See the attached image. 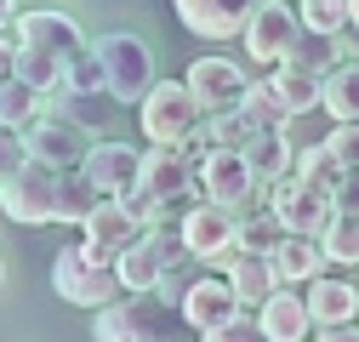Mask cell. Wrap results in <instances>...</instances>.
<instances>
[{
	"label": "cell",
	"instance_id": "obj_1",
	"mask_svg": "<svg viewBox=\"0 0 359 342\" xmlns=\"http://www.w3.org/2000/svg\"><path fill=\"white\" fill-rule=\"evenodd\" d=\"M12 34H18V80H23V86H34L40 97L63 92L69 63H74L86 46H92V40H86V29H80L69 12H52V6L23 12Z\"/></svg>",
	"mask_w": 359,
	"mask_h": 342
},
{
	"label": "cell",
	"instance_id": "obj_2",
	"mask_svg": "<svg viewBox=\"0 0 359 342\" xmlns=\"http://www.w3.org/2000/svg\"><path fill=\"white\" fill-rule=\"evenodd\" d=\"M92 52H97V63H103V74H109V97L143 109L149 92L160 86V74H154V52L143 46L137 34H126V29L97 34V40H92Z\"/></svg>",
	"mask_w": 359,
	"mask_h": 342
},
{
	"label": "cell",
	"instance_id": "obj_3",
	"mask_svg": "<svg viewBox=\"0 0 359 342\" xmlns=\"http://www.w3.org/2000/svg\"><path fill=\"white\" fill-rule=\"evenodd\" d=\"M205 132V109L189 97L183 80H160L143 103V137L149 149H189Z\"/></svg>",
	"mask_w": 359,
	"mask_h": 342
},
{
	"label": "cell",
	"instance_id": "obj_4",
	"mask_svg": "<svg viewBox=\"0 0 359 342\" xmlns=\"http://www.w3.org/2000/svg\"><path fill=\"white\" fill-rule=\"evenodd\" d=\"M177 234H183L189 256H194L200 268H211L217 280L240 263V245H234L240 240V217H234V211H222V205H205V200L189 205L183 223H177Z\"/></svg>",
	"mask_w": 359,
	"mask_h": 342
},
{
	"label": "cell",
	"instance_id": "obj_5",
	"mask_svg": "<svg viewBox=\"0 0 359 342\" xmlns=\"http://www.w3.org/2000/svg\"><path fill=\"white\" fill-rule=\"evenodd\" d=\"M52 291L63 296V303H74V308H92V314L114 308L120 296H126L120 274L103 268V263H92V256H86V245H69V251L52 256Z\"/></svg>",
	"mask_w": 359,
	"mask_h": 342
},
{
	"label": "cell",
	"instance_id": "obj_6",
	"mask_svg": "<svg viewBox=\"0 0 359 342\" xmlns=\"http://www.w3.org/2000/svg\"><path fill=\"white\" fill-rule=\"evenodd\" d=\"M177 263H189L183 234H177V228H149V234L114 263V274H120L126 296H154L160 280H165V268H177Z\"/></svg>",
	"mask_w": 359,
	"mask_h": 342
},
{
	"label": "cell",
	"instance_id": "obj_7",
	"mask_svg": "<svg viewBox=\"0 0 359 342\" xmlns=\"http://www.w3.org/2000/svg\"><path fill=\"white\" fill-rule=\"evenodd\" d=\"M262 200H268V211L280 217V228H285L291 240H320V234L331 228V217H337V200L320 194V189H308L297 171L280 177V183H268Z\"/></svg>",
	"mask_w": 359,
	"mask_h": 342
},
{
	"label": "cell",
	"instance_id": "obj_8",
	"mask_svg": "<svg viewBox=\"0 0 359 342\" xmlns=\"http://www.w3.org/2000/svg\"><path fill=\"white\" fill-rule=\"evenodd\" d=\"M240 40H245L251 63L285 69V57L302 40V18H297V6H285V0H257V6H245V34Z\"/></svg>",
	"mask_w": 359,
	"mask_h": 342
},
{
	"label": "cell",
	"instance_id": "obj_9",
	"mask_svg": "<svg viewBox=\"0 0 359 342\" xmlns=\"http://www.w3.org/2000/svg\"><path fill=\"white\" fill-rule=\"evenodd\" d=\"M57 189H63L57 171H46V165H23V171H12V177L0 183V211H6L12 223H23V228L57 223Z\"/></svg>",
	"mask_w": 359,
	"mask_h": 342
},
{
	"label": "cell",
	"instance_id": "obj_10",
	"mask_svg": "<svg viewBox=\"0 0 359 342\" xmlns=\"http://www.w3.org/2000/svg\"><path fill=\"white\" fill-rule=\"evenodd\" d=\"M92 342H171V308L160 296H131L92 320Z\"/></svg>",
	"mask_w": 359,
	"mask_h": 342
},
{
	"label": "cell",
	"instance_id": "obj_11",
	"mask_svg": "<svg viewBox=\"0 0 359 342\" xmlns=\"http://www.w3.org/2000/svg\"><path fill=\"white\" fill-rule=\"evenodd\" d=\"M189 80V97L205 109V120L211 114H234L240 103H245V92H251V74L234 63V57H194L189 69H183Z\"/></svg>",
	"mask_w": 359,
	"mask_h": 342
},
{
	"label": "cell",
	"instance_id": "obj_12",
	"mask_svg": "<svg viewBox=\"0 0 359 342\" xmlns=\"http://www.w3.org/2000/svg\"><path fill=\"white\" fill-rule=\"evenodd\" d=\"M23 149H29V165H46V171H57V177L80 171V165H86V154H92V143H86L80 125L52 120V114H40L29 132H23Z\"/></svg>",
	"mask_w": 359,
	"mask_h": 342
},
{
	"label": "cell",
	"instance_id": "obj_13",
	"mask_svg": "<svg viewBox=\"0 0 359 342\" xmlns=\"http://www.w3.org/2000/svg\"><path fill=\"white\" fill-rule=\"evenodd\" d=\"M257 194H262V183H257V171H251L245 154H205L200 160V200L205 205H222V211L240 217Z\"/></svg>",
	"mask_w": 359,
	"mask_h": 342
},
{
	"label": "cell",
	"instance_id": "obj_14",
	"mask_svg": "<svg viewBox=\"0 0 359 342\" xmlns=\"http://www.w3.org/2000/svg\"><path fill=\"white\" fill-rule=\"evenodd\" d=\"M86 183H92L103 200H131L143 189V149H131V143H92V154H86Z\"/></svg>",
	"mask_w": 359,
	"mask_h": 342
},
{
	"label": "cell",
	"instance_id": "obj_15",
	"mask_svg": "<svg viewBox=\"0 0 359 342\" xmlns=\"http://www.w3.org/2000/svg\"><path fill=\"white\" fill-rule=\"evenodd\" d=\"M143 194H154L165 211L171 205H200V165L183 149H143Z\"/></svg>",
	"mask_w": 359,
	"mask_h": 342
},
{
	"label": "cell",
	"instance_id": "obj_16",
	"mask_svg": "<svg viewBox=\"0 0 359 342\" xmlns=\"http://www.w3.org/2000/svg\"><path fill=\"white\" fill-rule=\"evenodd\" d=\"M143 234H149V228H143L137 217H131L126 205H114V200H103V205H97V217L86 223V240H80V245H86V256H92V263H103V268H114V263H120V256H126L131 245H137Z\"/></svg>",
	"mask_w": 359,
	"mask_h": 342
},
{
	"label": "cell",
	"instance_id": "obj_17",
	"mask_svg": "<svg viewBox=\"0 0 359 342\" xmlns=\"http://www.w3.org/2000/svg\"><path fill=\"white\" fill-rule=\"evenodd\" d=\"M183 314V325L189 331H200V336H211V331H222V325H234L245 308L234 303V291H229V280H217V274H205L194 291H189V303L177 308Z\"/></svg>",
	"mask_w": 359,
	"mask_h": 342
},
{
	"label": "cell",
	"instance_id": "obj_18",
	"mask_svg": "<svg viewBox=\"0 0 359 342\" xmlns=\"http://www.w3.org/2000/svg\"><path fill=\"white\" fill-rule=\"evenodd\" d=\"M257 331H262V342H308V331H313L308 296L302 291H274L268 308L257 314Z\"/></svg>",
	"mask_w": 359,
	"mask_h": 342
},
{
	"label": "cell",
	"instance_id": "obj_19",
	"mask_svg": "<svg viewBox=\"0 0 359 342\" xmlns=\"http://www.w3.org/2000/svg\"><path fill=\"white\" fill-rule=\"evenodd\" d=\"M302 296H308L313 331H342V325H359V291H353L348 280H313Z\"/></svg>",
	"mask_w": 359,
	"mask_h": 342
},
{
	"label": "cell",
	"instance_id": "obj_20",
	"mask_svg": "<svg viewBox=\"0 0 359 342\" xmlns=\"http://www.w3.org/2000/svg\"><path fill=\"white\" fill-rule=\"evenodd\" d=\"M177 23L200 40H234L245 34V6H222V0H177Z\"/></svg>",
	"mask_w": 359,
	"mask_h": 342
},
{
	"label": "cell",
	"instance_id": "obj_21",
	"mask_svg": "<svg viewBox=\"0 0 359 342\" xmlns=\"http://www.w3.org/2000/svg\"><path fill=\"white\" fill-rule=\"evenodd\" d=\"M268 263H274V274H280V291L325 280V251H320V240H291V234H285V245L268 256Z\"/></svg>",
	"mask_w": 359,
	"mask_h": 342
},
{
	"label": "cell",
	"instance_id": "obj_22",
	"mask_svg": "<svg viewBox=\"0 0 359 342\" xmlns=\"http://www.w3.org/2000/svg\"><path fill=\"white\" fill-rule=\"evenodd\" d=\"M222 280H229L234 303H240V308H257V314L268 308V296L280 291V274H274V263H268V256H240V263L222 274Z\"/></svg>",
	"mask_w": 359,
	"mask_h": 342
},
{
	"label": "cell",
	"instance_id": "obj_23",
	"mask_svg": "<svg viewBox=\"0 0 359 342\" xmlns=\"http://www.w3.org/2000/svg\"><path fill=\"white\" fill-rule=\"evenodd\" d=\"M245 160H251V171H257V183H262V189L297 171V149L285 143V132H257L251 149H245Z\"/></svg>",
	"mask_w": 359,
	"mask_h": 342
},
{
	"label": "cell",
	"instance_id": "obj_24",
	"mask_svg": "<svg viewBox=\"0 0 359 342\" xmlns=\"http://www.w3.org/2000/svg\"><path fill=\"white\" fill-rule=\"evenodd\" d=\"M285 69H302V74H313V80L337 74V69H342V40H331V34H308V29H302V40H297V52L285 57Z\"/></svg>",
	"mask_w": 359,
	"mask_h": 342
},
{
	"label": "cell",
	"instance_id": "obj_25",
	"mask_svg": "<svg viewBox=\"0 0 359 342\" xmlns=\"http://www.w3.org/2000/svg\"><path fill=\"white\" fill-rule=\"evenodd\" d=\"M268 80H274V92H280V103H285L291 120H297V114H313V109L325 103V80H313V74H302V69H274Z\"/></svg>",
	"mask_w": 359,
	"mask_h": 342
},
{
	"label": "cell",
	"instance_id": "obj_26",
	"mask_svg": "<svg viewBox=\"0 0 359 342\" xmlns=\"http://www.w3.org/2000/svg\"><path fill=\"white\" fill-rule=\"evenodd\" d=\"M240 256H274L280 245H285V228H280V217L274 211H240Z\"/></svg>",
	"mask_w": 359,
	"mask_h": 342
},
{
	"label": "cell",
	"instance_id": "obj_27",
	"mask_svg": "<svg viewBox=\"0 0 359 342\" xmlns=\"http://www.w3.org/2000/svg\"><path fill=\"white\" fill-rule=\"evenodd\" d=\"M40 114H46V97H40L34 86H23V80L0 86V125H6V132H29Z\"/></svg>",
	"mask_w": 359,
	"mask_h": 342
},
{
	"label": "cell",
	"instance_id": "obj_28",
	"mask_svg": "<svg viewBox=\"0 0 359 342\" xmlns=\"http://www.w3.org/2000/svg\"><path fill=\"white\" fill-rule=\"evenodd\" d=\"M297 177H302L308 189H320V194H331V200H337V194H342V183H348V171L337 165V154H331L325 143H313V149H302V154H297Z\"/></svg>",
	"mask_w": 359,
	"mask_h": 342
},
{
	"label": "cell",
	"instance_id": "obj_29",
	"mask_svg": "<svg viewBox=\"0 0 359 342\" xmlns=\"http://www.w3.org/2000/svg\"><path fill=\"white\" fill-rule=\"evenodd\" d=\"M240 114L251 120V132H285V120H291L285 103H280V92H274V80H251Z\"/></svg>",
	"mask_w": 359,
	"mask_h": 342
},
{
	"label": "cell",
	"instance_id": "obj_30",
	"mask_svg": "<svg viewBox=\"0 0 359 342\" xmlns=\"http://www.w3.org/2000/svg\"><path fill=\"white\" fill-rule=\"evenodd\" d=\"M97 205H103V194L86 183V171H69L63 177V189H57V223H92L97 217Z\"/></svg>",
	"mask_w": 359,
	"mask_h": 342
},
{
	"label": "cell",
	"instance_id": "obj_31",
	"mask_svg": "<svg viewBox=\"0 0 359 342\" xmlns=\"http://www.w3.org/2000/svg\"><path fill=\"white\" fill-rule=\"evenodd\" d=\"M325 109L342 125H359V63H342L337 74H325Z\"/></svg>",
	"mask_w": 359,
	"mask_h": 342
},
{
	"label": "cell",
	"instance_id": "obj_32",
	"mask_svg": "<svg viewBox=\"0 0 359 342\" xmlns=\"http://www.w3.org/2000/svg\"><path fill=\"white\" fill-rule=\"evenodd\" d=\"M63 92H69V97H109V74H103V63H97V52H92V46H86V52L69 63Z\"/></svg>",
	"mask_w": 359,
	"mask_h": 342
},
{
	"label": "cell",
	"instance_id": "obj_33",
	"mask_svg": "<svg viewBox=\"0 0 359 342\" xmlns=\"http://www.w3.org/2000/svg\"><path fill=\"white\" fill-rule=\"evenodd\" d=\"M320 251H325V263H359V217L337 211L331 228L320 234Z\"/></svg>",
	"mask_w": 359,
	"mask_h": 342
},
{
	"label": "cell",
	"instance_id": "obj_34",
	"mask_svg": "<svg viewBox=\"0 0 359 342\" xmlns=\"http://www.w3.org/2000/svg\"><path fill=\"white\" fill-rule=\"evenodd\" d=\"M297 18H302L308 34H331L337 40V29H348V0H308V6H297Z\"/></svg>",
	"mask_w": 359,
	"mask_h": 342
},
{
	"label": "cell",
	"instance_id": "obj_35",
	"mask_svg": "<svg viewBox=\"0 0 359 342\" xmlns=\"http://www.w3.org/2000/svg\"><path fill=\"white\" fill-rule=\"evenodd\" d=\"M200 280H205V274H200V263L189 256V263H177V268H165V280H160V291H154V296H160L165 308H183V303H189V291H194Z\"/></svg>",
	"mask_w": 359,
	"mask_h": 342
},
{
	"label": "cell",
	"instance_id": "obj_36",
	"mask_svg": "<svg viewBox=\"0 0 359 342\" xmlns=\"http://www.w3.org/2000/svg\"><path fill=\"white\" fill-rule=\"evenodd\" d=\"M325 149L337 154V165L348 171V177H359V125H337V132L325 137Z\"/></svg>",
	"mask_w": 359,
	"mask_h": 342
},
{
	"label": "cell",
	"instance_id": "obj_37",
	"mask_svg": "<svg viewBox=\"0 0 359 342\" xmlns=\"http://www.w3.org/2000/svg\"><path fill=\"white\" fill-rule=\"evenodd\" d=\"M29 165V149H23V132H6L0 125V183L12 177V171H23Z\"/></svg>",
	"mask_w": 359,
	"mask_h": 342
},
{
	"label": "cell",
	"instance_id": "obj_38",
	"mask_svg": "<svg viewBox=\"0 0 359 342\" xmlns=\"http://www.w3.org/2000/svg\"><path fill=\"white\" fill-rule=\"evenodd\" d=\"M200 342H262V331H257V314H240L234 325H222V331H211Z\"/></svg>",
	"mask_w": 359,
	"mask_h": 342
},
{
	"label": "cell",
	"instance_id": "obj_39",
	"mask_svg": "<svg viewBox=\"0 0 359 342\" xmlns=\"http://www.w3.org/2000/svg\"><path fill=\"white\" fill-rule=\"evenodd\" d=\"M6 80H18V34L12 29L0 34V86H6Z\"/></svg>",
	"mask_w": 359,
	"mask_h": 342
},
{
	"label": "cell",
	"instance_id": "obj_40",
	"mask_svg": "<svg viewBox=\"0 0 359 342\" xmlns=\"http://www.w3.org/2000/svg\"><path fill=\"white\" fill-rule=\"evenodd\" d=\"M337 211L359 217V177H348V183H342V194H337Z\"/></svg>",
	"mask_w": 359,
	"mask_h": 342
},
{
	"label": "cell",
	"instance_id": "obj_41",
	"mask_svg": "<svg viewBox=\"0 0 359 342\" xmlns=\"http://www.w3.org/2000/svg\"><path fill=\"white\" fill-rule=\"evenodd\" d=\"M313 342H359V325H342V331H320Z\"/></svg>",
	"mask_w": 359,
	"mask_h": 342
},
{
	"label": "cell",
	"instance_id": "obj_42",
	"mask_svg": "<svg viewBox=\"0 0 359 342\" xmlns=\"http://www.w3.org/2000/svg\"><path fill=\"white\" fill-rule=\"evenodd\" d=\"M348 29L359 34V0H348Z\"/></svg>",
	"mask_w": 359,
	"mask_h": 342
},
{
	"label": "cell",
	"instance_id": "obj_43",
	"mask_svg": "<svg viewBox=\"0 0 359 342\" xmlns=\"http://www.w3.org/2000/svg\"><path fill=\"white\" fill-rule=\"evenodd\" d=\"M0 285H6V263H0Z\"/></svg>",
	"mask_w": 359,
	"mask_h": 342
}]
</instances>
